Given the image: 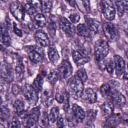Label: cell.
Returning <instances> with one entry per match:
<instances>
[{"mask_svg":"<svg viewBox=\"0 0 128 128\" xmlns=\"http://www.w3.org/2000/svg\"><path fill=\"white\" fill-rule=\"evenodd\" d=\"M22 92H23V95H24L25 99H26L29 103L34 104V103L37 102V99H38L37 92L34 90V88L32 87V85L26 84V85L22 88Z\"/></svg>","mask_w":128,"mask_h":128,"instance_id":"9c48e42d","label":"cell"},{"mask_svg":"<svg viewBox=\"0 0 128 128\" xmlns=\"http://www.w3.org/2000/svg\"><path fill=\"white\" fill-rule=\"evenodd\" d=\"M40 124L43 127H47L49 124V118H48V114L46 112H43L41 117H40Z\"/></svg>","mask_w":128,"mask_h":128,"instance_id":"ab89813d","label":"cell"},{"mask_svg":"<svg viewBox=\"0 0 128 128\" xmlns=\"http://www.w3.org/2000/svg\"><path fill=\"white\" fill-rule=\"evenodd\" d=\"M11 90H12V93H13L14 95H18V94L21 92L22 88H20V86H19L18 84L14 83V84L12 85V88H11Z\"/></svg>","mask_w":128,"mask_h":128,"instance_id":"f6af8a7d","label":"cell"},{"mask_svg":"<svg viewBox=\"0 0 128 128\" xmlns=\"http://www.w3.org/2000/svg\"><path fill=\"white\" fill-rule=\"evenodd\" d=\"M10 116V112H9V109L3 104L2 105V108H1V120L2 121H5L9 118Z\"/></svg>","mask_w":128,"mask_h":128,"instance_id":"74e56055","label":"cell"},{"mask_svg":"<svg viewBox=\"0 0 128 128\" xmlns=\"http://www.w3.org/2000/svg\"><path fill=\"white\" fill-rule=\"evenodd\" d=\"M72 70H73V68H72L70 62L68 60H63L62 63L59 65L57 72L59 74L60 79H67L72 75Z\"/></svg>","mask_w":128,"mask_h":128,"instance_id":"52a82bcc","label":"cell"},{"mask_svg":"<svg viewBox=\"0 0 128 128\" xmlns=\"http://www.w3.org/2000/svg\"><path fill=\"white\" fill-rule=\"evenodd\" d=\"M71 110H72V115H73L74 119H75L77 122H82V121L85 119L86 114H85L83 108L80 107L79 105H77V104H72Z\"/></svg>","mask_w":128,"mask_h":128,"instance_id":"e0dca14e","label":"cell"},{"mask_svg":"<svg viewBox=\"0 0 128 128\" xmlns=\"http://www.w3.org/2000/svg\"><path fill=\"white\" fill-rule=\"evenodd\" d=\"M8 128H21V124L18 118L13 117L8 124Z\"/></svg>","mask_w":128,"mask_h":128,"instance_id":"f35d334b","label":"cell"},{"mask_svg":"<svg viewBox=\"0 0 128 128\" xmlns=\"http://www.w3.org/2000/svg\"><path fill=\"white\" fill-rule=\"evenodd\" d=\"M109 96H110V101L113 103V105H116L118 107H122V106H124L126 104L125 97L117 90H113L112 89V91H111Z\"/></svg>","mask_w":128,"mask_h":128,"instance_id":"8fae6325","label":"cell"},{"mask_svg":"<svg viewBox=\"0 0 128 128\" xmlns=\"http://www.w3.org/2000/svg\"><path fill=\"white\" fill-rule=\"evenodd\" d=\"M1 77L2 80L6 82H11L13 80V72L12 69L8 66V64L3 63L1 66Z\"/></svg>","mask_w":128,"mask_h":128,"instance_id":"ffe728a7","label":"cell"},{"mask_svg":"<svg viewBox=\"0 0 128 128\" xmlns=\"http://www.w3.org/2000/svg\"><path fill=\"white\" fill-rule=\"evenodd\" d=\"M33 22H34V24H35L37 27L41 28V27H44V26L46 25L47 19H46L45 15H44L43 13H38V14H36V15L33 17Z\"/></svg>","mask_w":128,"mask_h":128,"instance_id":"7402d4cb","label":"cell"},{"mask_svg":"<svg viewBox=\"0 0 128 128\" xmlns=\"http://www.w3.org/2000/svg\"><path fill=\"white\" fill-rule=\"evenodd\" d=\"M10 12L11 14L15 17V19H17L18 21H22L23 18H24V13H25V9H24V6L20 3V2H17V1H14L10 4Z\"/></svg>","mask_w":128,"mask_h":128,"instance_id":"8992f818","label":"cell"},{"mask_svg":"<svg viewBox=\"0 0 128 128\" xmlns=\"http://www.w3.org/2000/svg\"><path fill=\"white\" fill-rule=\"evenodd\" d=\"M23 6L25 9V12L30 16L34 17L36 14L40 13V12H38V9L39 8L41 9L40 2H25Z\"/></svg>","mask_w":128,"mask_h":128,"instance_id":"2e32d148","label":"cell"},{"mask_svg":"<svg viewBox=\"0 0 128 128\" xmlns=\"http://www.w3.org/2000/svg\"><path fill=\"white\" fill-rule=\"evenodd\" d=\"M82 99L88 103H95L97 100V95L95 93V91L92 88H86L84 89L83 93H82Z\"/></svg>","mask_w":128,"mask_h":128,"instance_id":"d6986e66","label":"cell"},{"mask_svg":"<svg viewBox=\"0 0 128 128\" xmlns=\"http://www.w3.org/2000/svg\"><path fill=\"white\" fill-rule=\"evenodd\" d=\"M13 30H14L15 34H17L18 36H22V30H21V29H19V28H18V26H17L16 24H14V25H13Z\"/></svg>","mask_w":128,"mask_h":128,"instance_id":"bcb514c9","label":"cell"},{"mask_svg":"<svg viewBox=\"0 0 128 128\" xmlns=\"http://www.w3.org/2000/svg\"><path fill=\"white\" fill-rule=\"evenodd\" d=\"M100 91H101V94L103 96H109L111 91H112V88L108 83H105L100 87Z\"/></svg>","mask_w":128,"mask_h":128,"instance_id":"e575fe53","label":"cell"},{"mask_svg":"<svg viewBox=\"0 0 128 128\" xmlns=\"http://www.w3.org/2000/svg\"><path fill=\"white\" fill-rule=\"evenodd\" d=\"M86 25L88 26V28L90 29V31L93 32V33H95V34H99L103 30V26L96 19H92V18L86 17Z\"/></svg>","mask_w":128,"mask_h":128,"instance_id":"5bb4252c","label":"cell"},{"mask_svg":"<svg viewBox=\"0 0 128 128\" xmlns=\"http://www.w3.org/2000/svg\"><path fill=\"white\" fill-rule=\"evenodd\" d=\"M77 33L82 37H90V29L86 24H79L76 28Z\"/></svg>","mask_w":128,"mask_h":128,"instance_id":"d4e9b609","label":"cell"},{"mask_svg":"<svg viewBox=\"0 0 128 128\" xmlns=\"http://www.w3.org/2000/svg\"><path fill=\"white\" fill-rule=\"evenodd\" d=\"M41 5V11L43 14H49L52 8V2L51 1H40Z\"/></svg>","mask_w":128,"mask_h":128,"instance_id":"1f68e13d","label":"cell"},{"mask_svg":"<svg viewBox=\"0 0 128 128\" xmlns=\"http://www.w3.org/2000/svg\"><path fill=\"white\" fill-rule=\"evenodd\" d=\"M47 78H48L49 82H50L51 84H53V85H54V84L58 81V79H59L60 77H59V74H58V72H57V71H55V70H51V71L48 73Z\"/></svg>","mask_w":128,"mask_h":128,"instance_id":"d6a6232c","label":"cell"},{"mask_svg":"<svg viewBox=\"0 0 128 128\" xmlns=\"http://www.w3.org/2000/svg\"><path fill=\"white\" fill-rule=\"evenodd\" d=\"M43 78H44V74H43V73H41V74H39V75L34 79V81H33V83H32V87L34 88V90H35L37 93H38V92H40V91H41V89H42Z\"/></svg>","mask_w":128,"mask_h":128,"instance_id":"603a6c76","label":"cell"},{"mask_svg":"<svg viewBox=\"0 0 128 128\" xmlns=\"http://www.w3.org/2000/svg\"><path fill=\"white\" fill-rule=\"evenodd\" d=\"M121 122V115L120 114H111L105 120L103 124V128H115Z\"/></svg>","mask_w":128,"mask_h":128,"instance_id":"9a60e30c","label":"cell"},{"mask_svg":"<svg viewBox=\"0 0 128 128\" xmlns=\"http://www.w3.org/2000/svg\"><path fill=\"white\" fill-rule=\"evenodd\" d=\"M113 62H114V69H115L116 75L117 76H122L124 74V71H125V68H126V64H125L124 59L119 55H115L114 59H113Z\"/></svg>","mask_w":128,"mask_h":128,"instance_id":"7c38bea8","label":"cell"},{"mask_svg":"<svg viewBox=\"0 0 128 128\" xmlns=\"http://www.w3.org/2000/svg\"><path fill=\"white\" fill-rule=\"evenodd\" d=\"M100 8H101L102 14L104 15V17L107 20H109V21L114 20L115 14H116V8H115V5L113 2L107 1V0L101 1L100 2Z\"/></svg>","mask_w":128,"mask_h":128,"instance_id":"3957f363","label":"cell"},{"mask_svg":"<svg viewBox=\"0 0 128 128\" xmlns=\"http://www.w3.org/2000/svg\"><path fill=\"white\" fill-rule=\"evenodd\" d=\"M69 107H70V105H69V94L67 92L66 95H65V97H64V100H63V109L65 111H67Z\"/></svg>","mask_w":128,"mask_h":128,"instance_id":"ee69618b","label":"cell"},{"mask_svg":"<svg viewBox=\"0 0 128 128\" xmlns=\"http://www.w3.org/2000/svg\"><path fill=\"white\" fill-rule=\"evenodd\" d=\"M1 42L5 46H9L10 45V42H11L10 36H9L8 32L6 31L4 25H2V28H1Z\"/></svg>","mask_w":128,"mask_h":128,"instance_id":"f1b7e54d","label":"cell"},{"mask_svg":"<svg viewBox=\"0 0 128 128\" xmlns=\"http://www.w3.org/2000/svg\"><path fill=\"white\" fill-rule=\"evenodd\" d=\"M103 32L105 37L110 41H116L118 39V31L115 25L111 22H105L103 24Z\"/></svg>","mask_w":128,"mask_h":128,"instance_id":"5b68a950","label":"cell"},{"mask_svg":"<svg viewBox=\"0 0 128 128\" xmlns=\"http://www.w3.org/2000/svg\"><path fill=\"white\" fill-rule=\"evenodd\" d=\"M123 77L124 79L128 80V64L126 65V68H125V71H124V74H123Z\"/></svg>","mask_w":128,"mask_h":128,"instance_id":"c3c4849f","label":"cell"},{"mask_svg":"<svg viewBox=\"0 0 128 128\" xmlns=\"http://www.w3.org/2000/svg\"><path fill=\"white\" fill-rule=\"evenodd\" d=\"M48 118H49L50 124H55L57 119L59 118V108L58 107H52L49 114H48Z\"/></svg>","mask_w":128,"mask_h":128,"instance_id":"cb8c5ba5","label":"cell"},{"mask_svg":"<svg viewBox=\"0 0 128 128\" xmlns=\"http://www.w3.org/2000/svg\"><path fill=\"white\" fill-rule=\"evenodd\" d=\"M56 126H57V128H65L66 127V121L62 116H59V118L57 119Z\"/></svg>","mask_w":128,"mask_h":128,"instance_id":"b9f144b4","label":"cell"},{"mask_svg":"<svg viewBox=\"0 0 128 128\" xmlns=\"http://www.w3.org/2000/svg\"><path fill=\"white\" fill-rule=\"evenodd\" d=\"M109 53V45L105 40H99L95 45L94 57L97 62H101L105 59L107 54Z\"/></svg>","mask_w":128,"mask_h":128,"instance_id":"7a4b0ae2","label":"cell"},{"mask_svg":"<svg viewBox=\"0 0 128 128\" xmlns=\"http://www.w3.org/2000/svg\"><path fill=\"white\" fill-rule=\"evenodd\" d=\"M59 24H60V28L62 29V31L67 35V36H73L75 33V28L73 26V24L67 20L64 17H60L59 19Z\"/></svg>","mask_w":128,"mask_h":128,"instance_id":"30bf717a","label":"cell"},{"mask_svg":"<svg viewBox=\"0 0 128 128\" xmlns=\"http://www.w3.org/2000/svg\"><path fill=\"white\" fill-rule=\"evenodd\" d=\"M34 38H35L36 42H37L40 46H42V47H46V46H48V44H49V39H48L47 34H46L43 30H41V29H39V30H37V31L35 32Z\"/></svg>","mask_w":128,"mask_h":128,"instance_id":"ac0fdd59","label":"cell"},{"mask_svg":"<svg viewBox=\"0 0 128 128\" xmlns=\"http://www.w3.org/2000/svg\"><path fill=\"white\" fill-rule=\"evenodd\" d=\"M125 54H126V57L128 58V46L126 47V50H125Z\"/></svg>","mask_w":128,"mask_h":128,"instance_id":"681fc988","label":"cell"},{"mask_svg":"<svg viewBox=\"0 0 128 128\" xmlns=\"http://www.w3.org/2000/svg\"><path fill=\"white\" fill-rule=\"evenodd\" d=\"M72 57H73L74 62L79 66L83 65L89 61V56L82 50H74L72 52Z\"/></svg>","mask_w":128,"mask_h":128,"instance_id":"4fadbf2b","label":"cell"},{"mask_svg":"<svg viewBox=\"0 0 128 128\" xmlns=\"http://www.w3.org/2000/svg\"><path fill=\"white\" fill-rule=\"evenodd\" d=\"M27 53H28V56H29V59L31 60V62H33L35 64L40 63L43 59V54H42L41 49L36 46L27 47Z\"/></svg>","mask_w":128,"mask_h":128,"instance_id":"ba28073f","label":"cell"},{"mask_svg":"<svg viewBox=\"0 0 128 128\" xmlns=\"http://www.w3.org/2000/svg\"><path fill=\"white\" fill-rule=\"evenodd\" d=\"M114 5L120 16L128 13V1H115Z\"/></svg>","mask_w":128,"mask_h":128,"instance_id":"44dd1931","label":"cell"},{"mask_svg":"<svg viewBox=\"0 0 128 128\" xmlns=\"http://www.w3.org/2000/svg\"><path fill=\"white\" fill-rule=\"evenodd\" d=\"M121 122L125 125H128V113L124 114L123 116H121Z\"/></svg>","mask_w":128,"mask_h":128,"instance_id":"7dc6e473","label":"cell"},{"mask_svg":"<svg viewBox=\"0 0 128 128\" xmlns=\"http://www.w3.org/2000/svg\"><path fill=\"white\" fill-rule=\"evenodd\" d=\"M96 116H97V112L95 111V110H89L88 112H87V119H88V123L89 122H93L94 121V119L96 118Z\"/></svg>","mask_w":128,"mask_h":128,"instance_id":"60d3db41","label":"cell"},{"mask_svg":"<svg viewBox=\"0 0 128 128\" xmlns=\"http://www.w3.org/2000/svg\"><path fill=\"white\" fill-rule=\"evenodd\" d=\"M76 76H77L83 83H84V82L87 80V78H88V75H87L86 70H85L84 68H80V69H78L77 72H76Z\"/></svg>","mask_w":128,"mask_h":128,"instance_id":"836d02e7","label":"cell"},{"mask_svg":"<svg viewBox=\"0 0 128 128\" xmlns=\"http://www.w3.org/2000/svg\"><path fill=\"white\" fill-rule=\"evenodd\" d=\"M40 116V109L39 107H34L32 110L25 116V126L26 128H36L38 124Z\"/></svg>","mask_w":128,"mask_h":128,"instance_id":"277c9868","label":"cell"},{"mask_svg":"<svg viewBox=\"0 0 128 128\" xmlns=\"http://www.w3.org/2000/svg\"><path fill=\"white\" fill-rule=\"evenodd\" d=\"M126 92H127V94H128V85L126 86Z\"/></svg>","mask_w":128,"mask_h":128,"instance_id":"f907efd6","label":"cell"},{"mask_svg":"<svg viewBox=\"0 0 128 128\" xmlns=\"http://www.w3.org/2000/svg\"><path fill=\"white\" fill-rule=\"evenodd\" d=\"M47 54H48V58L50 59V61L52 63H56L59 60V54H58L57 50L54 47H49L48 51H47Z\"/></svg>","mask_w":128,"mask_h":128,"instance_id":"83f0119b","label":"cell"},{"mask_svg":"<svg viewBox=\"0 0 128 128\" xmlns=\"http://www.w3.org/2000/svg\"><path fill=\"white\" fill-rule=\"evenodd\" d=\"M69 19H70L71 23H77L80 19V15L78 13H71L69 16Z\"/></svg>","mask_w":128,"mask_h":128,"instance_id":"7bdbcfd3","label":"cell"},{"mask_svg":"<svg viewBox=\"0 0 128 128\" xmlns=\"http://www.w3.org/2000/svg\"><path fill=\"white\" fill-rule=\"evenodd\" d=\"M113 103L111 101H107V102H104L102 105H101V109H102V112H103V115H111L112 114V111H113Z\"/></svg>","mask_w":128,"mask_h":128,"instance_id":"f546056e","label":"cell"},{"mask_svg":"<svg viewBox=\"0 0 128 128\" xmlns=\"http://www.w3.org/2000/svg\"><path fill=\"white\" fill-rule=\"evenodd\" d=\"M102 63H103L102 68L106 70L109 74H112L114 70V62L112 61V59H104L102 60Z\"/></svg>","mask_w":128,"mask_h":128,"instance_id":"4dcf8cb0","label":"cell"},{"mask_svg":"<svg viewBox=\"0 0 128 128\" xmlns=\"http://www.w3.org/2000/svg\"><path fill=\"white\" fill-rule=\"evenodd\" d=\"M15 75H16V78L18 80H21L23 75H24V72H23V67L21 65V63H18L15 67Z\"/></svg>","mask_w":128,"mask_h":128,"instance_id":"8d00e7d4","label":"cell"},{"mask_svg":"<svg viewBox=\"0 0 128 128\" xmlns=\"http://www.w3.org/2000/svg\"><path fill=\"white\" fill-rule=\"evenodd\" d=\"M13 107H14L15 112L19 115L22 114L23 112H25V104L21 99H16L13 103Z\"/></svg>","mask_w":128,"mask_h":128,"instance_id":"484cf974","label":"cell"},{"mask_svg":"<svg viewBox=\"0 0 128 128\" xmlns=\"http://www.w3.org/2000/svg\"><path fill=\"white\" fill-rule=\"evenodd\" d=\"M66 93H67V91L65 90V88L60 85V86L57 88L56 92H55V99H56L59 103H63V100H64V97H65Z\"/></svg>","mask_w":128,"mask_h":128,"instance_id":"4316f807","label":"cell"},{"mask_svg":"<svg viewBox=\"0 0 128 128\" xmlns=\"http://www.w3.org/2000/svg\"><path fill=\"white\" fill-rule=\"evenodd\" d=\"M76 4L79 5V6L80 5L82 6V8L80 9L82 12H84V13L90 12V3L88 1H80V2H76Z\"/></svg>","mask_w":128,"mask_h":128,"instance_id":"d590c367","label":"cell"},{"mask_svg":"<svg viewBox=\"0 0 128 128\" xmlns=\"http://www.w3.org/2000/svg\"><path fill=\"white\" fill-rule=\"evenodd\" d=\"M68 88L74 98H79L80 96H82V93L84 91L83 82L76 75L71 77L70 80L68 81Z\"/></svg>","mask_w":128,"mask_h":128,"instance_id":"6da1fadb","label":"cell"}]
</instances>
